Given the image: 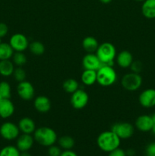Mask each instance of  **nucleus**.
I'll list each match as a JSON object with an SVG mask.
<instances>
[{
	"label": "nucleus",
	"mask_w": 155,
	"mask_h": 156,
	"mask_svg": "<svg viewBox=\"0 0 155 156\" xmlns=\"http://www.w3.org/2000/svg\"><path fill=\"white\" fill-rule=\"evenodd\" d=\"M120 143L121 140L112 130L101 133L97 139V146L105 152H110L119 148Z\"/></svg>",
	"instance_id": "obj_1"
},
{
	"label": "nucleus",
	"mask_w": 155,
	"mask_h": 156,
	"mask_svg": "<svg viewBox=\"0 0 155 156\" xmlns=\"http://www.w3.org/2000/svg\"><path fill=\"white\" fill-rule=\"evenodd\" d=\"M33 139L41 146L50 147L57 141V134L52 128L48 126H41L34 131Z\"/></svg>",
	"instance_id": "obj_2"
},
{
	"label": "nucleus",
	"mask_w": 155,
	"mask_h": 156,
	"mask_svg": "<svg viewBox=\"0 0 155 156\" xmlns=\"http://www.w3.org/2000/svg\"><path fill=\"white\" fill-rule=\"evenodd\" d=\"M96 55L103 64L113 66L114 59L116 57V50L112 44L104 42L99 45Z\"/></svg>",
	"instance_id": "obj_3"
},
{
	"label": "nucleus",
	"mask_w": 155,
	"mask_h": 156,
	"mask_svg": "<svg viewBox=\"0 0 155 156\" xmlns=\"http://www.w3.org/2000/svg\"><path fill=\"white\" fill-rule=\"evenodd\" d=\"M116 80V72L111 66L103 64L97 71V82L101 86H111Z\"/></svg>",
	"instance_id": "obj_4"
},
{
	"label": "nucleus",
	"mask_w": 155,
	"mask_h": 156,
	"mask_svg": "<svg viewBox=\"0 0 155 156\" xmlns=\"http://www.w3.org/2000/svg\"><path fill=\"white\" fill-rule=\"evenodd\" d=\"M142 77L138 73H129L122 78V86L129 91H135L141 88L142 85Z\"/></svg>",
	"instance_id": "obj_5"
},
{
	"label": "nucleus",
	"mask_w": 155,
	"mask_h": 156,
	"mask_svg": "<svg viewBox=\"0 0 155 156\" xmlns=\"http://www.w3.org/2000/svg\"><path fill=\"white\" fill-rule=\"evenodd\" d=\"M20 129L18 126L12 122H5L0 126V136L4 140H14L19 136Z\"/></svg>",
	"instance_id": "obj_6"
},
{
	"label": "nucleus",
	"mask_w": 155,
	"mask_h": 156,
	"mask_svg": "<svg viewBox=\"0 0 155 156\" xmlns=\"http://www.w3.org/2000/svg\"><path fill=\"white\" fill-rule=\"evenodd\" d=\"M111 130L120 139V140H127L133 136L134 126L129 123H115L111 128Z\"/></svg>",
	"instance_id": "obj_7"
},
{
	"label": "nucleus",
	"mask_w": 155,
	"mask_h": 156,
	"mask_svg": "<svg viewBox=\"0 0 155 156\" xmlns=\"http://www.w3.org/2000/svg\"><path fill=\"white\" fill-rule=\"evenodd\" d=\"M71 105L74 109L81 110L84 108L89 101L88 94L83 89H78L71 94Z\"/></svg>",
	"instance_id": "obj_8"
},
{
	"label": "nucleus",
	"mask_w": 155,
	"mask_h": 156,
	"mask_svg": "<svg viewBox=\"0 0 155 156\" xmlns=\"http://www.w3.org/2000/svg\"><path fill=\"white\" fill-rule=\"evenodd\" d=\"M9 44L15 52H24L29 47L28 39L23 34L17 33L12 35L9 39Z\"/></svg>",
	"instance_id": "obj_9"
},
{
	"label": "nucleus",
	"mask_w": 155,
	"mask_h": 156,
	"mask_svg": "<svg viewBox=\"0 0 155 156\" xmlns=\"http://www.w3.org/2000/svg\"><path fill=\"white\" fill-rule=\"evenodd\" d=\"M17 93L23 100L30 101L34 97V87L30 82L24 80L23 82H18L17 85Z\"/></svg>",
	"instance_id": "obj_10"
},
{
	"label": "nucleus",
	"mask_w": 155,
	"mask_h": 156,
	"mask_svg": "<svg viewBox=\"0 0 155 156\" xmlns=\"http://www.w3.org/2000/svg\"><path fill=\"white\" fill-rule=\"evenodd\" d=\"M138 102L145 108H150L155 106V89L147 88L144 90L138 97Z\"/></svg>",
	"instance_id": "obj_11"
},
{
	"label": "nucleus",
	"mask_w": 155,
	"mask_h": 156,
	"mask_svg": "<svg viewBox=\"0 0 155 156\" xmlns=\"http://www.w3.org/2000/svg\"><path fill=\"white\" fill-rule=\"evenodd\" d=\"M103 64L100 61L96 53H88L82 59V66L84 69L97 71Z\"/></svg>",
	"instance_id": "obj_12"
},
{
	"label": "nucleus",
	"mask_w": 155,
	"mask_h": 156,
	"mask_svg": "<svg viewBox=\"0 0 155 156\" xmlns=\"http://www.w3.org/2000/svg\"><path fill=\"white\" fill-rule=\"evenodd\" d=\"M135 126L138 130L141 132H149L151 131L152 127H153V119L152 116L143 115L139 116L135 120Z\"/></svg>",
	"instance_id": "obj_13"
},
{
	"label": "nucleus",
	"mask_w": 155,
	"mask_h": 156,
	"mask_svg": "<svg viewBox=\"0 0 155 156\" xmlns=\"http://www.w3.org/2000/svg\"><path fill=\"white\" fill-rule=\"evenodd\" d=\"M34 139L30 134L23 133L18 137L16 143V147L20 152H27L32 148L33 145Z\"/></svg>",
	"instance_id": "obj_14"
},
{
	"label": "nucleus",
	"mask_w": 155,
	"mask_h": 156,
	"mask_svg": "<svg viewBox=\"0 0 155 156\" xmlns=\"http://www.w3.org/2000/svg\"><path fill=\"white\" fill-rule=\"evenodd\" d=\"M15 113V105L10 98H2L0 101V117L8 119Z\"/></svg>",
	"instance_id": "obj_15"
},
{
	"label": "nucleus",
	"mask_w": 155,
	"mask_h": 156,
	"mask_svg": "<svg viewBox=\"0 0 155 156\" xmlns=\"http://www.w3.org/2000/svg\"><path fill=\"white\" fill-rule=\"evenodd\" d=\"M33 106L38 112L46 113L51 108V101L46 96L40 95L35 98Z\"/></svg>",
	"instance_id": "obj_16"
},
{
	"label": "nucleus",
	"mask_w": 155,
	"mask_h": 156,
	"mask_svg": "<svg viewBox=\"0 0 155 156\" xmlns=\"http://www.w3.org/2000/svg\"><path fill=\"white\" fill-rule=\"evenodd\" d=\"M133 61V56L128 50H123L116 55V62L121 68H129Z\"/></svg>",
	"instance_id": "obj_17"
},
{
	"label": "nucleus",
	"mask_w": 155,
	"mask_h": 156,
	"mask_svg": "<svg viewBox=\"0 0 155 156\" xmlns=\"http://www.w3.org/2000/svg\"><path fill=\"white\" fill-rule=\"evenodd\" d=\"M18 128L23 133L31 134L36 130V124L33 119L30 117H23L18 122Z\"/></svg>",
	"instance_id": "obj_18"
},
{
	"label": "nucleus",
	"mask_w": 155,
	"mask_h": 156,
	"mask_svg": "<svg viewBox=\"0 0 155 156\" xmlns=\"http://www.w3.org/2000/svg\"><path fill=\"white\" fill-rule=\"evenodd\" d=\"M141 13L147 19H154L155 0H144L141 5Z\"/></svg>",
	"instance_id": "obj_19"
},
{
	"label": "nucleus",
	"mask_w": 155,
	"mask_h": 156,
	"mask_svg": "<svg viewBox=\"0 0 155 156\" xmlns=\"http://www.w3.org/2000/svg\"><path fill=\"white\" fill-rule=\"evenodd\" d=\"M82 47L84 50L88 53H94L97 51L99 47V44L97 40L95 37L91 36L86 37L82 41Z\"/></svg>",
	"instance_id": "obj_20"
},
{
	"label": "nucleus",
	"mask_w": 155,
	"mask_h": 156,
	"mask_svg": "<svg viewBox=\"0 0 155 156\" xmlns=\"http://www.w3.org/2000/svg\"><path fill=\"white\" fill-rule=\"evenodd\" d=\"M82 83L88 86L94 85L97 82V71L91 69H84L81 76Z\"/></svg>",
	"instance_id": "obj_21"
},
{
	"label": "nucleus",
	"mask_w": 155,
	"mask_h": 156,
	"mask_svg": "<svg viewBox=\"0 0 155 156\" xmlns=\"http://www.w3.org/2000/svg\"><path fill=\"white\" fill-rule=\"evenodd\" d=\"M15 64L10 59L0 60V75L4 77H9L13 75Z\"/></svg>",
	"instance_id": "obj_22"
},
{
	"label": "nucleus",
	"mask_w": 155,
	"mask_h": 156,
	"mask_svg": "<svg viewBox=\"0 0 155 156\" xmlns=\"http://www.w3.org/2000/svg\"><path fill=\"white\" fill-rule=\"evenodd\" d=\"M14 50L11 45L8 43H1L0 44V60L10 59L13 56Z\"/></svg>",
	"instance_id": "obj_23"
},
{
	"label": "nucleus",
	"mask_w": 155,
	"mask_h": 156,
	"mask_svg": "<svg viewBox=\"0 0 155 156\" xmlns=\"http://www.w3.org/2000/svg\"><path fill=\"white\" fill-rule=\"evenodd\" d=\"M62 88L65 92L72 94L79 88V83L75 79H68L63 82Z\"/></svg>",
	"instance_id": "obj_24"
},
{
	"label": "nucleus",
	"mask_w": 155,
	"mask_h": 156,
	"mask_svg": "<svg viewBox=\"0 0 155 156\" xmlns=\"http://www.w3.org/2000/svg\"><path fill=\"white\" fill-rule=\"evenodd\" d=\"M30 51L35 56H41L45 52V47L41 42L38 41H34L29 44Z\"/></svg>",
	"instance_id": "obj_25"
},
{
	"label": "nucleus",
	"mask_w": 155,
	"mask_h": 156,
	"mask_svg": "<svg viewBox=\"0 0 155 156\" xmlns=\"http://www.w3.org/2000/svg\"><path fill=\"white\" fill-rule=\"evenodd\" d=\"M59 146L65 150H69L71 149L74 146V140L72 137L69 136H63L59 139Z\"/></svg>",
	"instance_id": "obj_26"
},
{
	"label": "nucleus",
	"mask_w": 155,
	"mask_h": 156,
	"mask_svg": "<svg viewBox=\"0 0 155 156\" xmlns=\"http://www.w3.org/2000/svg\"><path fill=\"white\" fill-rule=\"evenodd\" d=\"M21 152L16 146H7L0 150V156H20Z\"/></svg>",
	"instance_id": "obj_27"
},
{
	"label": "nucleus",
	"mask_w": 155,
	"mask_h": 156,
	"mask_svg": "<svg viewBox=\"0 0 155 156\" xmlns=\"http://www.w3.org/2000/svg\"><path fill=\"white\" fill-rule=\"evenodd\" d=\"M12 62L17 66L21 67L27 62V57L23 52H15L12 56Z\"/></svg>",
	"instance_id": "obj_28"
},
{
	"label": "nucleus",
	"mask_w": 155,
	"mask_h": 156,
	"mask_svg": "<svg viewBox=\"0 0 155 156\" xmlns=\"http://www.w3.org/2000/svg\"><path fill=\"white\" fill-rule=\"evenodd\" d=\"M12 88L10 84L5 81L0 82V95L2 98H10Z\"/></svg>",
	"instance_id": "obj_29"
},
{
	"label": "nucleus",
	"mask_w": 155,
	"mask_h": 156,
	"mask_svg": "<svg viewBox=\"0 0 155 156\" xmlns=\"http://www.w3.org/2000/svg\"><path fill=\"white\" fill-rule=\"evenodd\" d=\"M13 76L15 80L18 82H23L26 79V72L21 67L18 66V68L15 69L13 73Z\"/></svg>",
	"instance_id": "obj_30"
},
{
	"label": "nucleus",
	"mask_w": 155,
	"mask_h": 156,
	"mask_svg": "<svg viewBox=\"0 0 155 156\" xmlns=\"http://www.w3.org/2000/svg\"><path fill=\"white\" fill-rule=\"evenodd\" d=\"M129 68L131 69L132 73H138V74H139V73L141 72V70H142L143 66H142V63H141L140 61H133L132 65L130 66Z\"/></svg>",
	"instance_id": "obj_31"
},
{
	"label": "nucleus",
	"mask_w": 155,
	"mask_h": 156,
	"mask_svg": "<svg viewBox=\"0 0 155 156\" xmlns=\"http://www.w3.org/2000/svg\"><path fill=\"white\" fill-rule=\"evenodd\" d=\"M61 153H62V152H61L60 148L58 147V146L53 145V146L49 147L48 155L50 156H60Z\"/></svg>",
	"instance_id": "obj_32"
},
{
	"label": "nucleus",
	"mask_w": 155,
	"mask_h": 156,
	"mask_svg": "<svg viewBox=\"0 0 155 156\" xmlns=\"http://www.w3.org/2000/svg\"><path fill=\"white\" fill-rule=\"evenodd\" d=\"M146 156H155V143L147 145L145 149Z\"/></svg>",
	"instance_id": "obj_33"
},
{
	"label": "nucleus",
	"mask_w": 155,
	"mask_h": 156,
	"mask_svg": "<svg viewBox=\"0 0 155 156\" xmlns=\"http://www.w3.org/2000/svg\"><path fill=\"white\" fill-rule=\"evenodd\" d=\"M9 32V27L5 23L0 22V38H3Z\"/></svg>",
	"instance_id": "obj_34"
},
{
	"label": "nucleus",
	"mask_w": 155,
	"mask_h": 156,
	"mask_svg": "<svg viewBox=\"0 0 155 156\" xmlns=\"http://www.w3.org/2000/svg\"><path fill=\"white\" fill-rule=\"evenodd\" d=\"M108 156H127L126 155V152L123 149L117 148V149H114L112 152H109V155Z\"/></svg>",
	"instance_id": "obj_35"
},
{
	"label": "nucleus",
	"mask_w": 155,
	"mask_h": 156,
	"mask_svg": "<svg viewBox=\"0 0 155 156\" xmlns=\"http://www.w3.org/2000/svg\"><path fill=\"white\" fill-rule=\"evenodd\" d=\"M60 156H78V155L75 152L69 149V150H65L64 152H62Z\"/></svg>",
	"instance_id": "obj_36"
},
{
	"label": "nucleus",
	"mask_w": 155,
	"mask_h": 156,
	"mask_svg": "<svg viewBox=\"0 0 155 156\" xmlns=\"http://www.w3.org/2000/svg\"><path fill=\"white\" fill-rule=\"evenodd\" d=\"M152 119H153V127H152V133L155 135V114L152 115Z\"/></svg>",
	"instance_id": "obj_37"
},
{
	"label": "nucleus",
	"mask_w": 155,
	"mask_h": 156,
	"mask_svg": "<svg viewBox=\"0 0 155 156\" xmlns=\"http://www.w3.org/2000/svg\"><path fill=\"white\" fill-rule=\"evenodd\" d=\"M126 155H129V156H133L135 155V151L132 150V149H129L127 152H126Z\"/></svg>",
	"instance_id": "obj_38"
},
{
	"label": "nucleus",
	"mask_w": 155,
	"mask_h": 156,
	"mask_svg": "<svg viewBox=\"0 0 155 156\" xmlns=\"http://www.w3.org/2000/svg\"><path fill=\"white\" fill-rule=\"evenodd\" d=\"M112 1V0H100V2L103 3V4H108V3L111 2Z\"/></svg>",
	"instance_id": "obj_39"
},
{
	"label": "nucleus",
	"mask_w": 155,
	"mask_h": 156,
	"mask_svg": "<svg viewBox=\"0 0 155 156\" xmlns=\"http://www.w3.org/2000/svg\"><path fill=\"white\" fill-rule=\"evenodd\" d=\"M20 156H31L27 152H21Z\"/></svg>",
	"instance_id": "obj_40"
},
{
	"label": "nucleus",
	"mask_w": 155,
	"mask_h": 156,
	"mask_svg": "<svg viewBox=\"0 0 155 156\" xmlns=\"http://www.w3.org/2000/svg\"><path fill=\"white\" fill-rule=\"evenodd\" d=\"M135 1H136V2H144V0H135Z\"/></svg>",
	"instance_id": "obj_41"
},
{
	"label": "nucleus",
	"mask_w": 155,
	"mask_h": 156,
	"mask_svg": "<svg viewBox=\"0 0 155 156\" xmlns=\"http://www.w3.org/2000/svg\"><path fill=\"white\" fill-rule=\"evenodd\" d=\"M2 38H0V44H1V43H2Z\"/></svg>",
	"instance_id": "obj_42"
},
{
	"label": "nucleus",
	"mask_w": 155,
	"mask_h": 156,
	"mask_svg": "<svg viewBox=\"0 0 155 156\" xmlns=\"http://www.w3.org/2000/svg\"><path fill=\"white\" fill-rule=\"evenodd\" d=\"M2 99V97H1V95H0V101H1Z\"/></svg>",
	"instance_id": "obj_43"
}]
</instances>
